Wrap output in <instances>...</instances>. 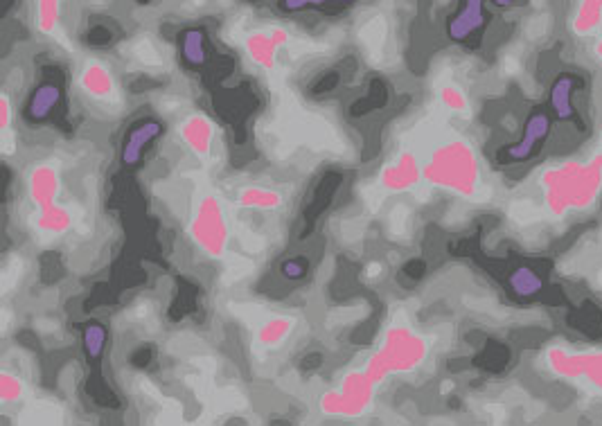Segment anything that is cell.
<instances>
[{
    "instance_id": "6da1fadb",
    "label": "cell",
    "mask_w": 602,
    "mask_h": 426,
    "mask_svg": "<svg viewBox=\"0 0 602 426\" xmlns=\"http://www.w3.org/2000/svg\"><path fill=\"white\" fill-rule=\"evenodd\" d=\"M544 212L551 219H564L571 212H584L596 206L602 192V152L587 163L564 161L539 174Z\"/></svg>"
},
{
    "instance_id": "7a4b0ae2",
    "label": "cell",
    "mask_w": 602,
    "mask_h": 426,
    "mask_svg": "<svg viewBox=\"0 0 602 426\" xmlns=\"http://www.w3.org/2000/svg\"><path fill=\"white\" fill-rule=\"evenodd\" d=\"M424 181L472 199L481 188V163L474 147L463 138H449L433 149L424 163Z\"/></svg>"
},
{
    "instance_id": "3957f363",
    "label": "cell",
    "mask_w": 602,
    "mask_h": 426,
    "mask_svg": "<svg viewBox=\"0 0 602 426\" xmlns=\"http://www.w3.org/2000/svg\"><path fill=\"white\" fill-rule=\"evenodd\" d=\"M427 354L429 343L424 336L411 332L409 327L395 325L386 332L379 350L366 361L364 370L377 384H382L388 375H395V372L404 375V372L420 368Z\"/></svg>"
},
{
    "instance_id": "277c9868",
    "label": "cell",
    "mask_w": 602,
    "mask_h": 426,
    "mask_svg": "<svg viewBox=\"0 0 602 426\" xmlns=\"http://www.w3.org/2000/svg\"><path fill=\"white\" fill-rule=\"evenodd\" d=\"M544 361L557 379L573 381L602 397V350H571L564 345H551L544 352Z\"/></svg>"
},
{
    "instance_id": "5b68a950",
    "label": "cell",
    "mask_w": 602,
    "mask_h": 426,
    "mask_svg": "<svg viewBox=\"0 0 602 426\" xmlns=\"http://www.w3.org/2000/svg\"><path fill=\"white\" fill-rule=\"evenodd\" d=\"M379 384L366 370H352L343 377L339 390L321 397V413L330 417H359L375 402Z\"/></svg>"
},
{
    "instance_id": "8992f818",
    "label": "cell",
    "mask_w": 602,
    "mask_h": 426,
    "mask_svg": "<svg viewBox=\"0 0 602 426\" xmlns=\"http://www.w3.org/2000/svg\"><path fill=\"white\" fill-rule=\"evenodd\" d=\"M190 237L197 244L203 255L210 260H221L228 251V224L224 208L217 197L206 194L197 203L192 221H190Z\"/></svg>"
},
{
    "instance_id": "52a82bcc",
    "label": "cell",
    "mask_w": 602,
    "mask_h": 426,
    "mask_svg": "<svg viewBox=\"0 0 602 426\" xmlns=\"http://www.w3.org/2000/svg\"><path fill=\"white\" fill-rule=\"evenodd\" d=\"M424 179V165H420L418 156L411 152H402L391 163L384 165L379 174V185L388 192H409Z\"/></svg>"
},
{
    "instance_id": "ba28073f",
    "label": "cell",
    "mask_w": 602,
    "mask_h": 426,
    "mask_svg": "<svg viewBox=\"0 0 602 426\" xmlns=\"http://www.w3.org/2000/svg\"><path fill=\"white\" fill-rule=\"evenodd\" d=\"M289 41V32L285 28H271V30H255L244 41L246 55L251 57L253 64H258L262 68L271 70L276 66V57L278 50L282 46H287Z\"/></svg>"
},
{
    "instance_id": "9c48e42d",
    "label": "cell",
    "mask_w": 602,
    "mask_h": 426,
    "mask_svg": "<svg viewBox=\"0 0 602 426\" xmlns=\"http://www.w3.org/2000/svg\"><path fill=\"white\" fill-rule=\"evenodd\" d=\"M61 192V179L55 165L41 163L34 165L28 174V197L37 210L55 206Z\"/></svg>"
},
{
    "instance_id": "30bf717a",
    "label": "cell",
    "mask_w": 602,
    "mask_h": 426,
    "mask_svg": "<svg viewBox=\"0 0 602 426\" xmlns=\"http://www.w3.org/2000/svg\"><path fill=\"white\" fill-rule=\"evenodd\" d=\"M179 136L194 156L206 158L210 156L212 138H215V124H212L206 115L194 113L181 122Z\"/></svg>"
},
{
    "instance_id": "8fae6325",
    "label": "cell",
    "mask_w": 602,
    "mask_h": 426,
    "mask_svg": "<svg viewBox=\"0 0 602 426\" xmlns=\"http://www.w3.org/2000/svg\"><path fill=\"white\" fill-rule=\"evenodd\" d=\"M79 86L93 100L109 102L115 97V79L111 70L100 64V61H91V64L84 66L82 75H79Z\"/></svg>"
},
{
    "instance_id": "7c38bea8",
    "label": "cell",
    "mask_w": 602,
    "mask_h": 426,
    "mask_svg": "<svg viewBox=\"0 0 602 426\" xmlns=\"http://www.w3.org/2000/svg\"><path fill=\"white\" fill-rule=\"evenodd\" d=\"M32 221L43 235H64L70 224H73V215H70L68 208L55 203V206L39 210L37 215L32 217Z\"/></svg>"
},
{
    "instance_id": "4fadbf2b",
    "label": "cell",
    "mask_w": 602,
    "mask_h": 426,
    "mask_svg": "<svg viewBox=\"0 0 602 426\" xmlns=\"http://www.w3.org/2000/svg\"><path fill=\"white\" fill-rule=\"evenodd\" d=\"M158 133H161V124L158 122H145V124H140V127H136L129 133V138L125 142L122 161H125L127 165L138 163L140 156H143V149L158 136Z\"/></svg>"
},
{
    "instance_id": "5bb4252c",
    "label": "cell",
    "mask_w": 602,
    "mask_h": 426,
    "mask_svg": "<svg viewBox=\"0 0 602 426\" xmlns=\"http://www.w3.org/2000/svg\"><path fill=\"white\" fill-rule=\"evenodd\" d=\"M237 206L246 210H278L282 206V194L267 188H244L237 194Z\"/></svg>"
},
{
    "instance_id": "9a60e30c",
    "label": "cell",
    "mask_w": 602,
    "mask_h": 426,
    "mask_svg": "<svg viewBox=\"0 0 602 426\" xmlns=\"http://www.w3.org/2000/svg\"><path fill=\"white\" fill-rule=\"evenodd\" d=\"M291 330H294V321H291V318L285 316L271 318V321L264 323L258 330V345H262V348L267 350L278 348V345L287 341Z\"/></svg>"
},
{
    "instance_id": "2e32d148",
    "label": "cell",
    "mask_w": 602,
    "mask_h": 426,
    "mask_svg": "<svg viewBox=\"0 0 602 426\" xmlns=\"http://www.w3.org/2000/svg\"><path fill=\"white\" fill-rule=\"evenodd\" d=\"M64 0H34V28L41 34H52L61 21Z\"/></svg>"
},
{
    "instance_id": "e0dca14e",
    "label": "cell",
    "mask_w": 602,
    "mask_h": 426,
    "mask_svg": "<svg viewBox=\"0 0 602 426\" xmlns=\"http://www.w3.org/2000/svg\"><path fill=\"white\" fill-rule=\"evenodd\" d=\"M181 52L188 64L201 66L206 61V37L201 30H188L181 37Z\"/></svg>"
},
{
    "instance_id": "ac0fdd59",
    "label": "cell",
    "mask_w": 602,
    "mask_h": 426,
    "mask_svg": "<svg viewBox=\"0 0 602 426\" xmlns=\"http://www.w3.org/2000/svg\"><path fill=\"white\" fill-rule=\"evenodd\" d=\"M59 102V88L52 86V84H43L39 86L37 91H34L32 100H30V113L32 118H46V115L55 109Z\"/></svg>"
},
{
    "instance_id": "d6986e66",
    "label": "cell",
    "mask_w": 602,
    "mask_h": 426,
    "mask_svg": "<svg viewBox=\"0 0 602 426\" xmlns=\"http://www.w3.org/2000/svg\"><path fill=\"white\" fill-rule=\"evenodd\" d=\"M440 102L447 111L456 113V115H467L469 111V100L465 91L456 84H445L440 88Z\"/></svg>"
},
{
    "instance_id": "ffe728a7",
    "label": "cell",
    "mask_w": 602,
    "mask_h": 426,
    "mask_svg": "<svg viewBox=\"0 0 602 426\" xmlns=\"http://www.w3.org/2000/svg\"><path fill=\"white\" fill-rule=\"evenodd\" d=\"M23 393H25L23 379H19L7 370L0 372V399H3V404L19 402V399L23 397Z\"/></svg>"
},
{
    "instance_id": "44dd1931",
    "label": "cell",
    "mask_w": 602,
    "mask_h": 426,
    "mask_svg": "<svg viewBox=\"0 0 602 426\" xmlns=\"http://www.w3.org/2000/svg\"><path fill=\"white\" fill-rule=\"evenodd\" d=\"M104 341H106V334L100 325H88L86 332H84V345H86V352L88 357L97 359L104 350Z\"/></svg>"
},
{
    "instance_id": "7402d4cb",
    "label": "cell",
    "mask_w": 602,
    "mask_h": 426,
    "mask_svg": "<svg viewBox=\"0 0 602 426\" xmlns=\"http://www.w3.org/2000/svg\"><path fill=\"white\" fill-rule=\"evenodd\" d=\"M354 0H280L285 12H300L307 7H323V5H350Z\"/></svg>"
},
{
    "instance_id": "603a6c76",
    "label": "cell",
    "mask_w": 602,
    "mask_h": 426,
    "mask_svg": "<svg viewBox=\"0 0 602 426\" xmlns=\"http://www.w3.org/2000/svg\"><path fill=\"white\" fill-rule=\"evenodd\" d=\"M10 122H12V104H10V97L3 95L0 97V129L3 131L10 129Z\"/></svg>"
},
{
    "instance_id": "cb8c5ba5",
    "label": "cell",
    "mask_w": 602,
    "mask_h": 426,
    "mask_svg": "<svg viewBox=\"0 0 602 426\" xmlns=\"http://www.w3.org/2000/svg\"><path fill=\"white\" fill-rule=\"evenodd\" d=\"M285 273H287V278H300V275L305 273V264L300 262V260H296V262H287V264H285Z\"/></svg>"
},
{
    "instance_id": "d4e9b609",
    "label": "cell",
    "mask_w": 602,
    "mask_h": 426,
    "mask_svg": "<svg viewBox=\"0 0 602 426\" xmlns=\"http://www.w3.org/2000/svg\"><path fill=\"white\" fill-rule=\"evenodd\" d=\"M580 5H587V7H593V10L602 12V0H580Z\"/></svg>"
},
{
    "instance_id": "484cf974",
    "label": "cell",
    "mask_w": 602,
    "mask_h": 426,
    "mask_svg": "<svg viewBox=\"0 0 602 426\" xmlns=\"http://www.w3.org/2000/svg\"><path fill=\"white\" fill-rule=\"evenodd\" d=\"M593 55H596V59L602 64V37H598L596 46H593Z\"/></svg>"
},
{
    "instance_id": "4316f807",
    "label": "cell",
    "mask_w": 602,
    "mask_h": 426,
    "mask_svg": "<svg viewBox=\"0 0 602 426\" xmlns=\"http://www.w3.org/2000/svg\"><path fill=\"white\" fill-rule=\"evenodd\" d=\"M600 152H602V133H600Z\"/></svg>"
}]
</instances>
